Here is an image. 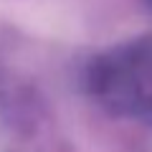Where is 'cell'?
Listing matches in <instances>:
<instances>
[{"mask_svg":"<svg viewBox=\"0 0 152 152\" xmlns=\"http://www.w3.org/2000/svg\"><path fill=\"white\" fill-rule=\"evenodd\" d=\"M89 91L112 112L152 124V38H137L94 58Z\"/></svg>","mask_w":152,"mask_h":152,"instance_id":"6da1fadb","label":"cell"},{"mask_svg":"<svg viewBox=\"0 0 152 152\" xmlns=\"http://www.w3.org/2000/svg\"><path fill=\"white\" fill-rule=\"evenodd\" d=\"M147 5H150V8H152V0H147Z\"/></svg>","mask_w":152,"mask_h":152,"instance_id":"7a4b0ae2","label":"cell"}]
</instances>
